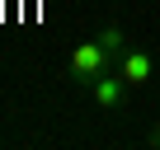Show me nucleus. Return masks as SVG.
Returning a JSON list of instances; mask_svg holds the SVG:
<instances>
[{
    "mask_svg": "<svg viewBox=\"0 0 160 150\" xmlns=\"http://www.w3.org/2000/svg\"><path fill=\"white\" fill-rule=\"evenodd\" d=\"M99 42H104V47L113 52V61H118V56L127 52V33H122V24H108V28L99 33Z\"/></svg>",
    "mask_w": 160,
    "mask_h": 150,
    "instance_id": "obj_4",
    "label": "nucleus"
},
{
    "mask_svg": "<svg viewBox=\"0 0 160 150\" xmlns=\"http://www.w3.org/2000/svg\"><path fill=\"white\" fill-rule=\"evenodd\" d=\"M113 70L122 75V80H127L132 89H141V85L151 80V75L160 70V61H155V56H151L146 47H127V52H122V56L113 61Z\"/></svg>",
    "mask_w": 160,
    "mask_h": 150,
    "instance_id": "obj_3",
    "label": "nucleus"
},
{
    "mask_svg": "<svg viewBox=\"0 0 160 150\" xmlns=\"http://www.w3.org/2000/svg\"><path fill=\"white\" fill-rule=\"evenodd\" d=\"M127 89H132V85L122 80L118 70H104L99 80L90 85V99H94L99 113H122V108H127Z\"/></svg>",
    "mask_w": 160,
    "mask_h": 150,
    "instance_id": "obj_2",
    "label": "nucleus"
},
{
    "mask_svg": "<svg viewBox=\"0 0 160 150\" xmlns=\"http://www.w3.org/2000/svg\"><path fill=\"white\" fill-rule=\"evenodd\" d=\"M151 145H160V127H155V131H151Z\"/></svg>",
    "mask_w": 160,
    "mask_h": 150,
    "instance_id": "obj_5",
    "label": "nucleus"
},
{
    "mask_svg": "<svg viewBox=\"0 0 160 150\" xmlns=\"http://www.w3.org/2000/svg\"><path fill=\"white\" fill-rule=\"evenodd\" d=\"M104 70H113V52L99 42V38H90V42H80L75 52H71V61H66V80L71 85H94Z\"/></svg>",
    "mask_w": 160,
    "mask_h": 150,
    "instance_id": "obj_1",
    "label": "nucleus"
}]
</instances>
